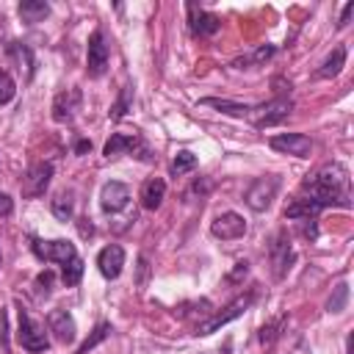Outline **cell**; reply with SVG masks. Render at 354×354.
<instances>
[{
	"label": "cell",
	"mask_w": 354,
	"mask_h": 354,
	"mask_svg": "<svg viewBox=\"0 0 354 354\" xmlns=\"http://www.w3.org/2000/svg\"><path fill=\"white\" fill-rule=\"evenodd\" d=\"M97 266H100V274L105 279H116L122 274V266H124V249L119 243H111L105 246L100 254H97Z\"/></svg>",
	"instance_id": "9a60e30c"
},
{
	"label": "cell",
	"mask_w": 354,
	"mask_h": 354,
	"mask_svg": "<svg viewBox=\"0 0 354 354\" xmlns=\"http://www.w3.org/2000/svg\"><path fill=\"white\" fill-rule=\"evenodd\" d=\"M108 58H111V50H108L105 33L97 28V30L88 36V47H86V69H88V75H91V77L105 75Z\"/></svg>",
	"instance_id": "277c9868"
},
{
	"label": "cell",
	"mask_w": 354,
	"mask_h": 354,
	"mask_svg": "<svg viewBox=\"0 0 354 354\" xmlns=\"http://www.w3.org/2000/svg\"><path fill=\"white\" fill-rule=\"evenodd\" d=\"M47 14H50V6L44 0H25V3H19V17L25 22H41Z\"/></svg>",
	"instance_id": "7402d4cb"
},
{
	"label": "cell",
	"mask_w": 354,
	"mask_h": 354,
	"mask_svg": "<svg viewBox=\"0 0 354 354\" xmlns=\"http://www.w3.org/2000/svg\"><path fill=\"white\" fill-rule=\"evenodd\" d=\"M47 329L55 335L58 343H72L75 335H77L75 318H72L66 310H50V315H47Z\"/></svg>",
	"instance_id": "4fadbf2b"
},
{
	"label": "cell",
	"mask_w": 354,
	"mask_h": 354,
	"mask_svg": "<svg viewBox=\"0 0 354 354\" xmlns=\"http://www.w3.org/2000/svg\"><path fill=\"white\" fill-rule=\"evenodd\" d=\"M274 53H277V47H274V44H263V47L252 50L249 55L235 58V61H232V66H238V69H243V66H260V64H266V61H268Z\"/></svg>",
	"instance_id": "44dd1931"
},
{
	"label": "cell",
	"mask_w": 354,
	"mask_h": 354,
	"mask_svg": "<svg viewBox=\"0 0 354 354\" xmlns=\"http://www.w3.org/2000/svg\"><path fill=\"white\" fill-rule=\"evenodd\" d=\"M343 64H346V47H335V50L324 58V64L318 66L315 75H318V77H326V80H329V77H337L340 69H343Z\"/></svg>",
	"instance_id": "ffe728a7"
},
{
	"label": "cell",
	"mask_w": 354,
	"mask_h": 354,
	"mask_svg": "<svg viewBox=\"0 0 354 354\" xmlns=\"http://www.w3.org/2000/svg\"><path fill=\"white\" fill-rule=\"evenodd\" d=\"M53 279H55V274H53L50 268H44V271L36 277V288H39V290H44V293H50V285H53Z\"/></svg>",
	"instance_id": "1f68e13d"
},
{
	"label": "cell",
	"mask_w": 354,
	"mask_h": 354,
	"mask_svg": "<svg viewBox=\"0 0 354 354\" xmlns=\"http://www.w3.org/2000/svg\"><path fill=\"white\" fill-rule=\"evenodd\" d=\"M50 210H53V216H55V218L69 221V218L75 216V202H72V196H69V194H58V196L50 202Z\"/></svg>",
	"instance_id": "cb8c5ba5"
},
{
	"label": "cell",
	"mask_w": 354,
	"mask_h": 354,
	"mask_svg": "<svg viewBox=\"0 0 354 354\" xmlns=\"http://www.w3.org/2000/svg\"><path fill=\"white\" fill-rule=\"evenodd\" d=\"M0 346L8 348V318H6V310H0Z\"/></svg>",
	"instance_id": "d6a6232c"
},
{
	"label": "cell",
	"mask_w": 354,
	"mask_h": 354,
	"mask_svg": "<svg viewBox=\"0 0 354 354\" xmlns=\"http://www.w3.org/2000/svg\"><path fill=\"white\" fill-rule=\"evenodd\" d=\"M194 166H196V155H194V152H188V149H180V152L174 155V160H171V174H174V177H180V174L191 171Z\"/></svg>",
	"instance_id": "83f0119b"
},
{
	"label": "cell",
	"mask_w": 354,
	"mask_h": 354,
	"mask_svg": "<svg viewBox=\"0 0 354 354\" xmlns=\"http://www.w3.org/2000/svg\"><path fill=\"white\" fill-rule=\"evenodd\" d=\"M138 147H141L138 136H130V133H113V136L105 141V149H102V155H105V158H119V155L136 152Z\"/></svg>",
	"instance_id": "e0dca14e"
},
{
	"label": "cell",
	"mask_w": 354,
	"mask_h": 354,
	"mask_svg": "<svg viewBox=\"0 0 354 354\" xmlns=\"http://www.w3.org/2000/svg\"><path fill=\"white\" fill-rule=\"evenodd\" d=\"M188 11H191V22L188 25H191V33L194 36L205 39V36H213L221 28V19L216 14H210V11H202L196 6H188Z\"/></svg>",
	"instance_id": "2e32d148"
},
{
	"label": "cell",
	"mask_w": 354,
	"mask_h": 354,
	"mask_svg": "<svg viewBox=\"0 0 354 354\" xmlns=\"http://www.w3.org/2000/svg\"><path fill=\"white\" fill-rule=\"evenodd\" d=\"M268 252H271L274 274H277V277H285V271H288L290 263H293V249H290L288 235H285V232H277L274 241H271V246H268Z\"/></svg>",
	"instance_id": "5bb4252c"
},
{
	"label": "cell",
	"mask_w": 354,
	"mask_h": 354,
	"mask_svg": "<svg viewBox=\"0 0 354 354\" xmlns=\"http://www.w3.org/2000/svg\"><path fill=\"white\" fill-rule=\"evenodd\" d=\"M14 94H17V86H14L11 75H8V72H0V105L11 102V100H14Z\"/></svg>",
	"instance_id": "f546056e"
},
{
	"label": "cell",
	"mask_w": 354,
	"mask_h": 354,
	"mask_svg": "<svg viewBox=\"0 0 354 354\" xmlns=\"http://www.w3.org/2000/svg\"><path fill=\"white\" fill-rule=\"evenodd\" d=\"M290 111H293V102H290L288 97H274L271 102H263V105L249 108L246 116L254 122V127H271V124L285 122Z\"/></svg>",
	"instance_id": "7a4b0ae2"
},
{
	"label": "cell",
	"mask_w": 354,
	"mask_h": 354,
	"mask_svg": "<svg viewBox=\"0 0 354 354\" xmlns=\"http://www.w3.org/2000/svg\"><path fill=\"white\" fill-rule=\"evenodd\" d=\"M88 149H91V141H77V144H75V152H77V155H83V152H88Z\"/></svg>",
	"instance_id": "74e56055"
},
{
	"label": "cell",
	"mask_w": 354,
	"mask_h": 354,
	"mask_svg": "<svg viewBox=\"0 0 354 354\" xmlns=\"http://www.w3.org/2000/svg\"><path fill=\"white\" fill-rule=\"evenodd\" d=\"M80 277H83V260H80V257H72L66 266H61V279H64V285H66V288L77 285V282H80Z\"/></svg>",
	"instance_id": "484cf974"
},
{
	"label": "cell",
	"mask_w": 354,
	"mask_h": 354,
	"mask_svg": "<svg viewBox=\"0 0 354 354\" xmlns=\"http://www.w3.org/2000/svg\"><path fill=\"white\" fill-rule=\"evenodd\" d=\"M33 252H36V257L58 263V266H66L72 257H77V249L69 241H39V238H33Z\"/></svg>",
	"instance_id": "5b68a950"
},
{
	"label": "cell",
	"mask_w": 354,
	"mask_h": 354,
	"mask_svg": "<svg viewBox=\"0 0 354 354\" xmlns=\"http://www.w3.org/2000/svg\"><path fill=\"white\" fill-rule=\"evenodd\" d=\"M301 232H304V238H315V235H318V227H315V224H304V221H301Z\"/></svg>",
	"instance_id": "8d00e7d4"
},
{
	"label": "cell",
	"mask_w": 354,
	"mask_h": 354,
	"mask_svg": "<svg viewBox=\"0 0 354 354\" xmlns=\"http://www.w3.org/2000/svg\"><path fill=\"white\" fill-rule=\"evenodd\" d=\"M163 196H166V183H163L160 177H149V180L141 185V205H144L147 210H158L160 202H163Z\"/></svg>",
	"instance_id": "d6986e66"
},
{
	"label": "cell",
	"mask_w": 354,
	"mask_h": 354,
	"mask_svg": "<svg viewBox=\"0 0 354 354\" xmlns=\"http://www.w3.org/2000/svg\"><path fill=\"white\" fill-rule=\"evenodd\" d=\"M17 337H19V346L25 351H30V354H41V351L50 348V340L44 335V326L39 321H33L25 310H19V332H17Z\"/></svg>",
	"instance_id": "3957f363"
},
{
	"label": "cell",
	"mask_w": 354,
	"mask_h": 354,
	"mask_svg": "<svg viewBox=\"0 0 354 354\" xmlns=\"http://www.w3.org/2000/svg\"><path fill=\"white\" fill-rule=\"evenodd\" d=\"M271 149L293 155V158H307L313 152V141L304 133H279L271 138Z\"/></svg>",
	"instance_id": "9c48e42d"
},
{
	"label": "cell",
	"mask_w": 354,
	"mask_h": 354,
	"mask_svg": "<svg viewBox=\"0 0 354 354\" xmlns=\"http://www.w3.org/2000/svg\"><path fill=\"white\" fill-rule=\"evenodd\" d=\"M246 271H249V263L243 260V263H238V266H235V271L230 274V279L235 282V279H241V277H246Z\"/></svg>",
	"instance_id": "e575fe53"
},
{
	"label": "cell",
	"mask_w": 354,
	"mask_h": 354,
	"mask_svg": "<svg viewBox=\"0 0 354 354\" xmlns=\"http://www.w3.org/2000/svg\"><path fill=\"white\" fill-rule=\"evenodd\" d=\"M252 304V296H241V299H235L224 313H213L207 321H202V324H196V335H210V332H216V329H221L224 324H230L232 318H238L246 307Z\"/></svg>",
	"instance_id": "30bf717a"
},
{
	"label": "cell",
	"mask_w": 354,
	"mask_h": 354,
	"mask_svg": "<svg viewBox=\"0 0 354 354\" xmlns=\"http://www.w3.org/2000/svg\"><path fill=\"white\" fill-rule=\"evenodd\" d=\"M324 207L318 202H313L310 196H301V199H293L288 207H285V218H296V221H313Z\"/></svg>",
	"instance_id": "ac0fdd59"
},
{
	"label": "cell",
	"mask_w": 354,
	"mask_h": 354,
	"mask_svg": "<svg viewBox=\"0 0 354 354\" xmlns=\"http://www.w3.org/2000/svg\"><path fill=\"white\" fill-rule=\"evenodd\" d=\"M282 324H285V318H277V321H271V324H263V326H260V340H263V343H271V340L279 335Z\"/></svg>",
	"instance_id": "4dcf8cb0"
},
{
	"label": "cell",
	"mask_w": 354,
	"mask_h": 354,
	"mask_svg": "<svg viewBox=\"0 0 354 354\" xmlns=\"http://www.w3.org/2000/svg\"><path fill=\"white\" fill-rule=\"evenodd\" d=\"M50 180H53V163H33L28 169V174L22 177V194L28 199H36L47 191Z\"/></svg>",
	"instance_id": "ba28073f"
},
{
	"label": "cell",
	"mask_w": 354,
	"mask_h": 354,
	"mask_svg": "<svg viewBox=\"0 0 354 354\" xmlns=\"http://www.w3.org/2000/svg\"><path fill=\"white\" fill-rule=\"evenodd\" d=\"M108 335H111V324H105V321H102V324H97V329H94V332H91V335L77 346V351H75V354H88V351H91L97 343H102Z\"/></svg>",
	"instance_id": "d4e9b609"
},
{
	"label": "cell",
	"mask_w": 354,
	"mask_h": 354,
	"mask_svg": "<svg viewBox=\"0 0 354 354\" xmlns=\"http://www.w3.org/2000/svg\"><path fill=\"white\" fill-rule=\"evenodd\" d=\"M346 301H348V285H346V282H337V285L332 288V296H329V301H326V310H329V313H343V310H346Z\"/></svg>",
	"instance_id": "4316f807"
},
{
	"label": "cell",
	"mask_w": 354,
	"mask_h": 354,
	"mask_svg": "<svg viewBox=\"0 0 354 354\" xmlns=\"http://www.w3.org/2000/svg\"><path fill=\"white\" fill-rule=\"evenodd\" d=\"M11 210H14V202H11V196L0 191V216H8Z\"/></svg>",
	"instance_id": "836d02e7"
},
{
	"label": "cell",
	"mask_w": 354,
	"mask_h": 354,
	"mask_svg": "<svg viewBox=\"0 0 354 354\" xmlns=\"http://www.w3.org/2000/svg\"><path fill=\"white\" fill-rule=\"evenodd\" d=\"M351 11H354V3H346V8H343V14H340V28H346L348 25V17H351Z\"/></svg>",
	"instance_id": "d590c367"
},
{
	"label": "cell",
	"mask_w": 354,
	"mask_h": 354,
	"mask_svg": "<svg viewBox=\"0 0 354 354\" xmlns=\"http://www.w3.org/2000/svg\"><path fill=\"white\" fill-rule=\"evenodd\" d=\"M277 191H279V180L277 177H260V180H254L252 185H249V191H246V205L252 207V210H266L268 205H271V199L277 196Z\"/></svg>",
	"instance_id": "8992f818"
},
{
	"label": "cell",
	"mask_w": 354,
	"mask_h": 354,
	"mask_svg": "<svg viewBox=\"0 0 354 354\" xmlns=\"http://www.w3.org/2000/svg\"><path fill=\"white\" fill-rule=\"evenodd\" d=\"M202 105L218 108L221 113H230V116H246L249 113V105L246 102H230V100H218V97H205Z\"/></svg>",
	"instance_id": "603a6c76"
},
{
	"label": "cell",
	"mask_w": 354,
	"mask_h": 354,
	"mask_svg": "<svg viewBox=\"0 0 354 354\" xmlns=\"http://www.w3.org/2000/svg\"><path fill=\"white\" fill-rule=\"evenodd\" d=\"M127 202H130V188H127L124 183L111 180V183H105V185H102L100 205H102V210H105V213H116V210L127 207Z\"/></svg>",
	"instance_id": "8fae6325"
},
{
	"label": "cell",
	"mask_w": 354,
	"mask_h": 354,
	"mask_svg": "<svg viewBox=\"0 0 354 354\" xmlns=\"http://www.w3.org/2000/svg\"><path fill=\"white\" fill-rule=\"evenodd\" d=\"M130 100H133V86H124V88H122V97H119V102L111 108V119H122V116L127 113V105H130Z\"/></svg>",
	"instance_id": "f1b7e54d"
},
{
	"label": "cell",
	"mask_w": 354,
	"mask_h": 354,
	"mask_svg": "<svg viewBox=\"0 0 354 354\" xmlns=\"http://www.w3.org/2000/svg\"><path fill=\"white\" fill-rule=\"evenodd\" d=\"M80 102H83L80 88H66V91H61V94L53 100V119H55V122H69V119L80 111Z\"/></svg>",
	"instance_id": "7c38bea8"
},
{
	"label": "cell",
	"mask_w": 354,
	"mask_h": 354,
	"mask_svg": "<svg viewBox=\"0 0 354 354\" xmlns=\"http://www.w3.org/2000/svg\"><path fill=\"white\" fill-rule=\"evenodd\" d=\"M348 169L343 163H326L324 169H318L313 177L304 180V191H310V199L318 202L321 207H348Z\"/></svg>",
	"instance_id": "6da1fadb"
},
{
	"label": "cell",
	"mask_w": 354,
	"mask_h": 354,
	"mask_svg": "<svg viewBox=\"0 0 354 354\" xmlns=\"http://www.w3.org/2000/svg\"><path fill=\"white\" fill-rule=\"evenodd\" d=\"M210 235H213V238H221V241L243 238V235H246V221H243V216L227 210V213H221V216H216V218L210 221Z\"/></svg>",
	"instance_id": "52a82bcc"
}]
</instances>
